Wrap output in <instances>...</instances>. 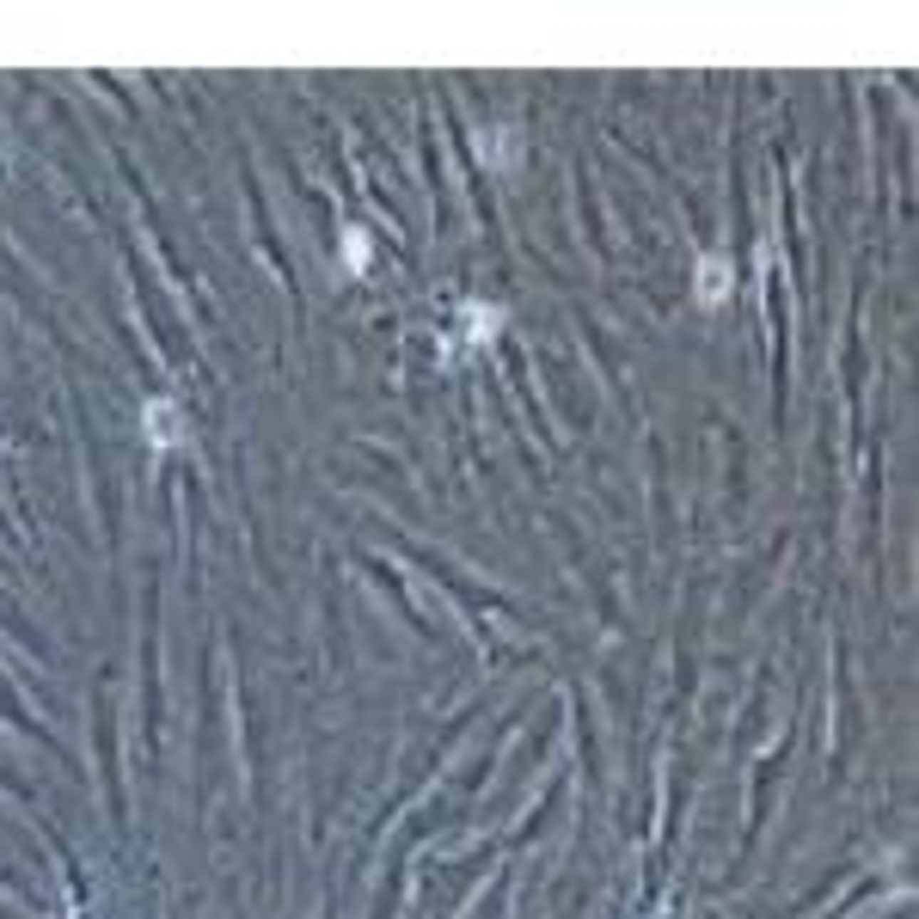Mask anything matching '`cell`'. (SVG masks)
<instances>
[{
    "instance_id": "obj_1",
    "label": "cell",
    "mask_w": 919,
    "mask_h": 919,
    "mask_svg": "<svg viewBox=\"0 0 919 919\" xmlns=\"http://www.w3.org/2000/svg\"><path fill=\"white\" fill-rule=\"evenodd\" d=\"M699 294H705V301H717V294H723V270H717V264H705V289Z\"/></svg>"
}]
</instances>
